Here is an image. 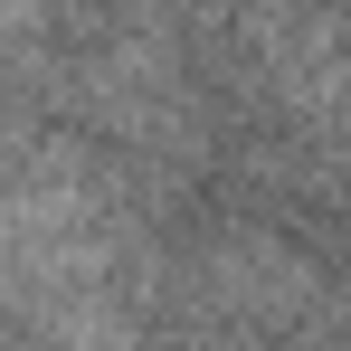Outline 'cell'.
<instances>
[{
	"instance_id": "cell-1",
	"label": "cell",
	"mask_w": 351,
	"mask_h": 351,
	"mask_svg": "<svg viewBox=\"0 0 351 351\" xmlns=\"http://www.w3.org/2000/svg\"><path fill=\"white\" fill-rule=\"evenodd\" d=\"M123 219L66 152H29L0 180V332H123Z\"/></svg>"
}]
</instances>
